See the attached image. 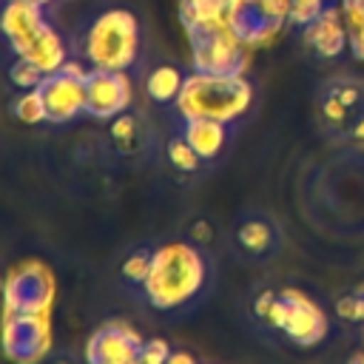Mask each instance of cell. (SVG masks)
<instances>
[{
    "instance_id": "603a6c76",
    "label": "cell",
    "mask_w": 364,
    "mask_h": 364,
    "mask_svg": "<svg viewBox=\"0 0 364 364\" xmlns=\"http://www.w3.org/2000/svg\"><path fill=\"white\" fill-rule=\"evenodd\" d=\"M336 313L347 321H364V293H350L336 301Z\"/></svg>"
},
{
    "instance_id": "7402d4cb",
    "label": "cell",
    "mask_w": 364,
    "mask_h": 364,
    "mask_svg": "<svg viewBox=\"0 0 364 364\" xmlns=\"http://www.w3.org/2000/svg\"><path fill=\"white\" fill-rule=\"evenodd\" d=\"M330 3H333V0H293L287 23L296 26V28H307L310 23H316V20L324 14V9H327Z\"/></svg>"
},
{
    "instance_id": "f546056e",
    "label": "cell",
    "mask_w": 364,
    "mask_h": 364,
    "mask_svg": "<svg viewBox=\"0 0 364 364\" xmlns=\"http://www.w3.org/2000/svg\"><path fill=\"white\" fill-rule=\"evenodd\" d=\"M350 364H364V350H361L358 355H353V358H350Z\"/></svg>"
},
{
    "instance_id": "e0dca14e",
    "label": "cell",
    "mask_w": 364,
    "mask_h": 364,
    "mask_svg": "<svg viewBox=\"0 0 364 364\" xmlns=\"http://www.w3.org/2000/svg\"><path fill=\"white\" fill-rule=\"evenodd\" d=\"M151 259H154V247L139 245V247L128 250V253L122 256V262H119V282H122L125 290L134 293V299L142 293L145 276H148V270H151Z\"/></svg>"
},
{
    "instance_id": "ffe728a7",
    "label": "cell",
    "mask_w": 364,
    "mask_h": 364,
    "mask_svg": "<svg viewBox=\"0 0 364 364\" xmlns=\"http://www.w3.org/2000/svg\"><path fill=\"white\" fill-rule=\"evenodd\" d=\"M11 114L26 122V125H34V122H46V105H43V97L37 88L31 91H20V97L14 100L11 105Z\"/></svg>"
},
{
    "instance_id": "4316f807",
    "label": "cell",
    "mask_w": 364,
    "mask_h": 364,
    "mask_svg": "<svg viewBox=\"0 0 364 364\" xmlns=\"http://www.w3.org/2000/svg\"><path fill=\"white\" fill-rule=\"evenodd\" d=\"M347 139L353 142V145H358V148H364V111L355 117V122L350 125V134H347Z\"/></svg>"
},
{
    "instance_id": "484cf974",
    "label": "cell",
    "mask_w": 364,
    "mask_h": 364,
    "mask_svg": "<svg viewBox=\"0 0 364 364\" xmlns=\"http://www.w3.org/2000/svg\"><path fill=\"white\" fill-rule=\"evenodd\" d=\"M40 364H88V361L74 355V353H68V350H57V353H48Z\"/></svg>"
},
{
    "instance_id": "4dcf8cb0",
    "label": "cell",
    "mask_w": 364,
    "mask_h": 364,
    "mask_svg": "<svg viewBox=\"0 0 364 364\" xmlns=\"http://www.w3.org/2000/svg\"><path fill=\"white\" fill-rule=\"evenodd\" d=\"M3 284H6V279H3V273H0V296H3Z\"/></svg>"
},
{
    "instance_id": "8fae6325",
    "label": "cell",
    "mask_w": 364,
    "mask_h": 364,
    "mask_svg": "<svg viewBox=\"0 0 364 364\" xmlns=\"http://www.w3.org/2000/svg\"><path fill=\"white\" fill-rule=\"evenodd\" d=\"M131 105V82L125 71L91 68L85 77V114L97 119H114Z\"/></svg>"
},
{
    "instance_id": "7c38bea8",
    "label": "cell",
    "mask_w": 364,
    "mask_h": 364,
    "mask_svg": "<svg viewBox=\"0 0 364 364\" xmlns=\"http://www.w3.org/2000/svg\"><path fill=\"white\" fill-rule=\"evenodd\" d=\"M233 245L236 253L247 262H267L279 253L282 233L279 225L264 213H245L233 225Z\"/></svg>"
},
{
    "instance_id": "83f0119b",
    "label": "cell",
    "mask_w": 364,
    "mask_h": 364,
    "mask_svg": "<svg viewBox=\"0 0 364 364\" xmlns=\"http://www.w3.org/2000/svg\"><path fill=\"white\" fill-rule=\"evenodd\" d=\"M165 364H199L188 350H171V355H168V361Z\"/></svg>"
},
{
    "instance_id": "f1b7e54d",
    "label": "cell",
    "mask_w": 364,
    "mask_h": 364,
    "mask_svg": "<svg viewBox=\"0 0 364 364\" xmlns=\"http://www.w3.org/2000/svg\"><path fill=\"white\" fill-rule=\"evenodd\" d=\"M6 3H34V6H43V3H48V0H6Z\"/></svg>"
},
{
    "instance_id": "ba28073f",
    "label": "cell",
    "mask_w": 364,
    "mask_h": 364,
    "mask_svg": "<svg viewBox=\"0 0 364 364\" xmlns=\"http://www.w3.org/2000/svg\"><path fill=\"white\" fill-rule=\"evenodd\" d=\"M3 313H51L54 304V276L40 262H26L6 276L3 284Z\"/></svg>"
},
{
    "instance_id": "3957f363",
    "label": "cell",
    "mask_w": 364,
    "mask_h": 364,
    "mask_svg": "<svg viewBox=\"0 0 364 364\" xmlns=\"http://www.w3.org/2000/svg\"><path fill=\"white\" fill-rule=\"evenodd\" d=\"M250 310H253V318H259L264 327L282 333L299 347H316L327 336L324 310L296 287L262 290L253 299Z\"/></svg>"
},
{
    "instance_id": "5bb4252c",
    "label": "cell",
    "mask_w": 364,
    "mask_h": 364,
    "mask_svg": "<svg viewBox=\"0 0 364 364\" xmlns=\"http://www.w3.org/2000/svg\"><path fill=\"white\" fill-rule=\"evenodd\" d=\"M182 136L193 145V151L205 159V162H213L225 154L228 148V139H230V128L228 122H219V119H182Z\"/></svg>"
},
{
    "instance_id": "277c9868",
    "label": "cell",
    "mask_w": 364,
    "mask_h": 364,
    "mask_svg": "<svg viewBox=\"0 0 364 364\" xmlns=\"http://www.w3.org/2000/svg\"><path fill=\"white\" fill-rule=\"evenodd\" d=\"M0 28L9 37L17 57L37 63L46 74L65 65V46L60 34L43 17V6L34 3H6Z\"/></svg>"
},
{
    "instance_id": "52a82bcc",
    "label": "cell",
    "mask_w": 364,
    "mask_h": 364,
    "mask_svg": "<svg viewBox=\"0 0 364 364\" xmlns=\"http://www.w3.org/2000/svg\"><path fill=\"white\" fill-rule=\"evenodd\" d=\"M193 46V71L202 74H245L247 68V46L230 31V26L191 31Z\"/></svg>"
},
{
    "instance_id": "9a60e30c",
    "label": "cell",
    "mask_w": 364,
    "mask_h": 364,
    "mask_svg": "<svg viewBox=\"0 0 364 364\" xmlns=\"http://www.w3.org/2000/svg\"><path fill=\"white\" fill-rule=\"evenodd\" d=\"M230 6H233V0H182L179 3L188 34L191 31H202V28L228 26Z\"/></svg>"
},
{
    "instance_id": "6da1fadb",
    "label": "cell",
    "mask_w": 364,
    "mask_h": 364,
    "mask_svg": "<svg viewBox=\"0 0 364 364\" xmlns=\"http://www.w3.org/2000/svg\"><path fill=\"white\" fill-rule=\"evenodd\" d=\"M213 273V259L199 242H165L154 247L139 299L162 316H188L208 299Z\"/></svg>"
},
{
    "instance_id": "4fadbf2b",
    "label": "cell",
    "mask_w": 364,
    "mask_h": 364,
    "mask_svg": "<svg viewBox=\"0 0 364 364\" xmlns=\"http://www.w3.org/2000/svg\"><path fill=\"white\" fill-rule=\"evenodd\" d=\"M301 37H304V46L321 60H336L344 51H350V26L344 20L338 0H333L316 23L301 28Z\"/></svg>"
},
{
    "instance_id": "8992f818",
    "label": "cell",
    "mask_w": 364,
    "mask_h": 364,
    "mask_svg": "<svg viewBox=\"0 0 364 364\" xmlns=\"http://www.w3.org/2000/svg\"><path fill=\"white\" fill-rule=\"evenodd\" d=\"M0 350L14 364H40L51 353V318L46 313H3Z\"/></svg>"
},
{
    "instance_id": "30bf717a",
    "label": "cell",
    "mask_w": 364,
    "mask_h": 364,
    "mask_svg": "<svg viewBox=\"0 0 364 364\" xmlns=\"http://www.w3.org/2000/svg\"><path fill=\"white\" fill-rule=\"evenodd\" d=\"M142 336L122 318H111L100 324L85 341L88 364H136L142 350Z\"/></svg>"
},
{
    "instance_id": "d4e9b609",
    "label": "cell",
    "mask_w": 364,
    "mask_h": 364,
    "mask_svg": "<svg viewBox=\"0 0 364 364\" xmlns=\"http://www.w3.org/2000/svg\"><path fill=\"white\" fill-rule=\"evenodd\" d=\"M350 54H353V60L364 63V23L350 28Z\"/></svg>"
},
{
    "instance_id": "ac0fdd59",
    "label": "cell",
    "mask_w": 364,
    "mask_h": 364,
    "mask_svg": "<svg viewBox=\"0 0 364 364\" xmlns=\"http://www.w3.org/2000/svg\"><path fill=\"white\" fill-rule=\"evenodd\" d=\"M108 136L114 142V148L125 156L131 154H139L142 151V142H145V131H142V122L134 117V114H119L111 119V128H108Z\"/></svg>"
},
{
    "instance_id": "2e32d148",
    "label": "cell",
    "mask_w": 364,
    "mask_h": 364,
    "mask_svg": "<svg viewBox=\"0 0 364 364\" xmlns=\"http://www.w3.org/2000/svg\"><path fill=\"white\" fill-rule=\"evenodd\" d=\"M185 77L176 65H156L148 77H145V91L154 102L159 105H168V102H176L179 100V91L185 85Z\"/></svg>"
},
{
    "instance_id": "d6986e66",
    "label": "cell",
    "mask_w": 364,
    "mask_h": 364,
    "mask_svg": "<svg viewBox=\"0 0 364 364\" xmlns=\"http://www.w3.org/2000/svg\"><path fill=\"white\" fill-rule=\"evenodd\" d=\"M165 156H168V162H171L179 173H196V171H202V165H205V159L193 151V145H191L182 134H176V136H171V139L165 142Z\"/></svg>"
},
{
    "instance_id": "9c48e42d",
    "label": "cell",
    "mask_w": 364,
    "mask_h": 364,
    "mask_svg": "<svg viewBox=\"0 0 364 364\" xmlns=\"http://www.w3.org/2000/svg\"><path fill=\"white\" fill-rule=\"evenodd\" d=\"M85 77L88 71L77 63H65L63 68L46 74L37 85L46 105V122H68L85 111Z\"/></svg>"
},
{
    "instance_id": "44dd1931",
    "label": "cell",
    "mask_w": 364,
    "mask_h": 364,
    "mask_svg": "<svg viewBox=\"0 0 364 364\" xmlns=\"http://www.w3.org/2000/svg\"><path fill=\"white\" fill-rule=\"evenodd\" d=\"M9 80H11L20 91H31V88H37V85L46 80V71H43L37 63H31V60L17 57L14 65L9 68Z\"/></svg>"
},
{
    "instance_id": "cb8c5ba5",
    "label": "cell",
    "mask_w": 364,
    "mask_h": 364,
    "mask_svg": "<svg viewBox=\"0 0 364 364\" xmlns=\"http://www.w3.org/2000/svg\"><path fill=\"white\" fill-rule=\"evenodd\" d=\"M171 355V347L168 341L162 338H145L142 341V350H139V361L136 364H165Z\"/></svg>"
},
{
    "instance_id": "5b68a950",
    "label": "cell",
    "mask_w": 364,
    "mask_h": 364,
    "mask_svg": "<svg viewBox=\"0 0 364 364\" xmlns=\"http://www.w3.org/2000/svg\"><path fill=\"white\" fill-rule=\"evenodd\" d=\"M139 51V28L131 11L114 9L97 17L85 37V60L100 71H125Z\"/></svg>"
},
{
    "instance_id": "7a4b0ae2",
    "label": "cell",
    "mask_w": 364,
    "mask_h": 364,
    "mask_svg": "<svg viewBox=\"0 0 364 364\" xmlns=\"http://www.w3.org/2000/svg\"><path fill=\"white\" fill-rule=\"evenodd\" d=\"M182 119H219L236 122L253 105V85L245 74H202L185 77L179 100L173 102Z\"/></svg>"
}]
</instances>
